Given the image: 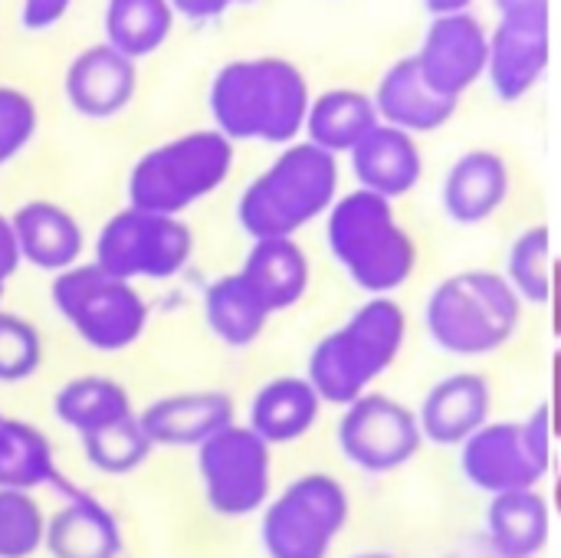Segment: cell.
Here are the masks:
<instances>
[{
  "label": "cell",
  "mask_w": 561,
  "mask_h": 558,
  "mask_svg": "<svg viewBox=\"0 0 561 558\" xmlns=\"http://www.w3.org/2000/svg\"><path fill=\"white\" fill-rule=\"evenodd\" d=\"M20 266V250H16V237L10 227V217H0V273L10 276Z\"/></svg>",
  "instance_id": "obj_37"
},
{
  "label": "cell",
  "mask_w": 561,
  "mask_h": 558,
  "mask_svg": "<svg viewBox=\"0 0 561 558\" xmlns=\"http://www.w3.org/2000/svg\"><path fill=\"white\" fill-rule=\"evenodd\" d=\"M197 470L207 506L217 516H250L270 497V444L250 428L230 424L227 431L201 444Z\"/></svg>",
  "instance_id": "obj_11"
},
{
  "label": "cell",
  "mask_w": 561,
  "mask_h": 558,
  "mask_svg": "<svg viewBox=\"0 0 561 558\" xmlns=\"http://www.w3.org/2000/svg\"><path fill=\"white\" fill-rule=\"evenodd\" d=\"M233 168V145L217 128L187 132L145 151L128 178V201L138 210L178 217L210 191H217Z\"/></svg>",
  "instance_id": "obj_4"
},
{
  "label": "cell",
  "mask_w": 561,
  "mask_h": 558,
  "mask_svg": "<svg viewBox=\"0 0 561 558\" xmlns=\"http://www.w3.org/2000/svg\"><path fill=\"white\" fill-rule=\"evenodd\" d=\"M358 558H391V556H378V553H368V556H358Z\"/></svg>",
  "instance_id": "obj_43"
},
{
  "label": "cell",
  "mask_w": 561,
  "mask_h": 558,
  "mask_svg": "<svg viewBox=\"0 0 561 558\" xmlns=\"http://www.w3.org/2000/svg\"><path fill=\"white\" fill-rule=\"evenodd\" d=\"M552 434L561 437V352H556V362H552Z\"/></svg>",
  "instance_id": "obj_39"
},
{
  "label": "cell",
  "mask_w": 561,
  "mask_h": 558,
  "mask_svg": "<svg viewBox=\"0 0 561 558\" xmlns=\"http://www.w3.org/2000/svg\"><path fill=\"white\" fill-rule=\"evenodd\" d=\"M427 332L450 355H490L506 345L519 326L516 289L483 270L444 280L427 299Z\"/></svg>",
  "instance_id": "obj_6"
},
{
  "label": "cell",
  "mask_w": 561,
  "mask_h": 558,
  "mask_svg": "<svg viewBox=\"0 0 561 558\" xmlns=\"http://www.w3.org/2000/svg\"><path fill=\"white\" fill-rule=\"evenodd\" d=\"M82 447H85V460L99 474H108V477L135 474L154 451V444L148 441L138 414H131V418H125V421H118L112 428H102L95 434H85Z\"/></svg>",
  "instance_id": "obj_31"
},
{
  "label": "cell",
  "mask_w": 561,
  "mask_h": 558,
  "mask_svg": "<svg viewBox=\"0 0 561 558\" xmlns=\"http://www.w3.org/2000/svg\"><path fill=\"white\" fill-rule=\"evenodd\" d=\"M510 194L506 161L493 151L463 155L444 181V207L457 224H483Z\"/></svg>",
  "instance_id": "obj_22"
},
{
  "label": "cell",
  "mask_w": 561,
  "mask_h": 558,
  "mask_svg": "<svg viewBox=\"0 0 561 558\" xmlns=\"http://www.w3.org/2000/svg\"><path fill=\"white\" fill-rule=\"evenodd\" d=\"M352 164L365 191L385 201L408 194L421 181L417 145L411 141L408 132L391 128V125H378L371 135H365L352 151Z\"/></svg>",
  "instance_id": "obj_20"
},
{
  "label": "cell",
  "mask_w": 561,
  "mask_h": 558,
  "mask_svg": "<svg viewBox=\"0 0 561 558\" xmlns=\"http://www.w3.org/2000/svg\"><path fill=\"white\" fill-rule=\"evenodd\" d=\"M154 447H201L233 424V401L224 391H187L151 401L138 414Z\"/></svg>",
  "instance_id": "obj_16"
},
{
  "label": "cell",
  "mask_w": 561,
  "mask_h": 558,
  "mask_svg": "<svg viewBox=\"0 0 561 558\" xmlns=\"http://www.w3.org/2000/svg\"><path fill=\"white\" fill-rule=\"evenodd\" d=\"M69 10V0H26L20 7V23L23 30H49L59 23Z\"/></svg>",
  "instance_id": "obj_36"
},
{
  "label": "cell",
  "mask_w": 561,
  "mask_h": 558,
  "mask_svg": "<svg viewBox=\"0 0 561 558\" xmlns=\"http://www.w3.org/2000/svg\"><path fill=\"white\" fill-rule=\"evenodd\" d=\"M194 253V234L184 220L125 207L95 240V263L118 280H168L187 266Z\"/></svg>",
  "instance_id": "obj_9"
},
{
  "label": "cell",
  "mask_w": 561,
  "mask_h": 558,
  "mask_svg": "<svg viewBox=\"0 0 561 558\" xmlns=\"http://www.w3.org/2000/svg\"><path fill=\"white\" fill-rule=\"evenodd\" d=\"M329 247L348 276L368 293H391L414 270V240L398 227L385 197L358 191L342 197L329 214Z\"/></svg>",
  "instance_id": "obj_5"
},
{
  "label": "cell",
  "mask_w": 561,
  "mask_h": 558,
  "mask_svg": "<svg viewBox=\"0 0 561 558\" xmlns=\"http://www.w3.org/2000/svg\"><path fill=\"white\" fill-rule=\"evenodd\" d=\"M556 506H559V513H561V477H559V483H556Z\"/></svg>",
  "instance_id": "obj_41"
},
{
  "label": "cell",
  "mask_w": 561,
  "mask_h": 558,
  "mask_svg": "<svg viewBox=\"0 0 561 558\" xmlns=\"http://www.w3.org/2000/svg\"><path fill=\"white\" fill-rule=\"evenodd\" d=\"M549 62V3H500V26L490 36V76L500 99H523Z\"/></svg>",
  "instance_id": "obj_13"
},
{
  "label": "cell",
  "mask_w": 561,
  "mask_h": 558,
  "mask_svg": "<svg viewBox=\"0 0 561 558\" xmlns=\"http://www.w3.org/2000/svg\"><path fill=\"white\" fill-rule=\"evenodd\" d=\"M417 62L424 82L434 92L460 99V92L470 89L490 66V36L470 13L440 16L431 23Z\"/></svg>",
  "instance_id": "obj_14"
},
{
  "label": "cell",
  "mask_w": 561,
  "mask_h": 558,
  "mask_svg": "<svg viewBox=\"0 0 561 558\" xmlns=\"http://www.w3.org/2000/svg\"><path fill=\"white\" fill-rule=\"evenodd\" d=\"M240 273L260 293L270 312L296 306L309 286V260L289 237L256 240Z\"/></svg>",
  "instance_id": "obj_24"
},
{
  "label": "cell",
  "mask_w": 561,
  "mask_h": 558,
  "mask_svg": "<svg viewBox=\"0 0 561 558\" xmlns=\"http://www.w3.org/2000/svg\"><path fill=\"white\" fill-rule=\"evenodd\" d=\"M306 128L312 145L329 155L355 151V145L378 128V112L368 95L352 89H332L309 105Z\"/></svg>",
  "instance_id": "obj_27"
},
{
  "label": "cell",
  "mask_w": 561,
  "mask_h": 558,
  "mask_svg": "<svg viewBox=\"0 0 561 558\" xmlns=\"http://www.w3.org/2000/svg\"><path fill=\"white\" fill-rule=\"evenodd\" d=\"M510 280L513 289L529 303L552 299V270H549V227L526 230L510 250Z\"/></svg>",
  "instance_id": "obj_33"
},
{
  "label": "cell",
  "mask_w": 561,
  "mask_h": 558,
  "mask_svg": "<svg viewBox=\"0 0 561 558\" xmlns=\"http://www.w3.org/2000/svg\"><path fill=\"white\" fill-rule=\"evenodd\" d=\"M0 421H3V418H0Z\"/></svg>",
  "instance_id": "obj_44"
},
{
  "label": "cell",
  "mask_w": 561,
  "mask_h": 558,
  "mask_svg": "<svg viewBox=\"0 0 561 558\" xmlns=\"http://www.w3.org/2000/svg\"><path fill=\"white\" fill-rule=\"evenodd\" d=\"M404 312L394 299L365 303L339 332L325 335L309 358V385L329 405H355L401 352Z\"/></svg>",
  "instance_id": "obj_3"
},
{
  "label": "cell",
  "mask_w": 561,
  "mask_h": 558,
  "mask_svg": "<svg viewBox=\"0 0 561 558\" xmlns=\"http://www.w3.org/2000/svg\"><path fill=\"white\" fill-rule=\"evenodd\" d=\"M348 523V493L335 477L309 474L293 480L263 516L270 558H325Z\"/></svg>",
  "instance_id": "obj_8"
},
{
  "label": "cell",
  "mask_w": 561,
  "mask_h": 558,
  "mask_svg": "<svg viewBox=\"0 0 561 558\" xmlns=\"http://www.w3.org/2000/svg\"><path fill=\"white\" fill-rule=\"evenodd\" d=\"M43 362V339L33 322L0 312V385H20L36 375Z\"/></svg>",
  "instance_id": "obj_34"
},
{
  "label": "cell",
  "mask_w": 561,
  "mask_h": 558,
  "mask_svg": "<svg viewBox=\"0 0 561 558\" xmlns=\"http://www.w3.org/2000/svg\"><path fill=\"white\" fill-rule=\"evenodd\" d=\"M178 13H184V16H194V20H204V16H217V13H224L227 10V3L224 0H214V3H191V0H178V3H171Z\"/></svg>",
  "instance_id": "obj_38"
},
{
  "label": "cell",
  "mask_w": 561,
  "mask_h": 558,
  "mask_svg": "<svg viewBox=\"0 0 561 558\" xmlns=\"http://www.w3.org/2000/svg\"><path fill=\"white\" fill-rule=\"evenodd\" d=\"M46 539V516L30 493L0 490V558H30Z\"/></svg>",
  "instance_id": "obj_32"
},
{
  "label": "cell",
  "mask_w": 561,
  "mask_h": 558,
  "mask_svg": "<svg viewBox=\"0 0 561 558\" xmlns=\"http://www.w3.org/2000/svg\"><path fill=\"white\" fill-rule=\"evenodd\" d=\"M210 115L230 141H293L309 115V86L289 59H237L214 76Z\"/></svg>",
  "instance_id": "obj_1"
},
{
  "label": "cell",
  "mask_w": 561,
  "mask_h": 558,
  "mask_svg": "<svg viewBox=\"0 0 561 558\" xmlns=\"http://www.w3.org/2000/svg\"><path fill=\"white\" fill-rule=\"evenodd\" d=\"M421 434V421L404 405L385 395H362L339 424V447L355 467L388 474L417 454Z\"/></svg>",
  "instance_id": "obj_12"
},
{
  "label": "cell",
  "mask_w": 561,
  "mask_h": 558,
  "mask_svg": "<svg viewBox=\"0 0 561 558\" xmlns=\"http://www.w3.org/2000/svg\"><path fill=\"white\" fill-rule=\"evenodd\" d=\"M552 411L539 408L523 424H493L477 431L463 447V474L490 493H516L539 483L549 470Z\"/></svg>",
  "instance_id": "obj_10"
},
{
  "label": "cell",
  "mask_w": 561,
  "mask_h": 558,
  "mask_svg": "<svg viewBox=\"0 0 561 558\" xmlns=\"http://www.w3.org/2000/svg\"><path fill=\"white\" fill-rule=\"evenodd\" d=\"M378 112L401 132H431L450 122L457 112V99L434 92L424 76L417 56L398 59L385 79L378 82Z\"/></svg>",
  "instance_id": "obj_18"
},
{
  "label": "cell",
  "mask_w": 561,
  "mask_h": 558,
  "mask_svg": "<svg viewBox=\"0 0 561 558\" xmlns=\"http://www.w3.org/2000/svg\"><path fill=\"white\" fill-rule=\"evenodd\" d=\"M490 414V385L480 375H450L431 388L421 408V431L434 444L470 441Z\"/></svg>",
  "instance_id": "obj_19"
},
{
  "label": "cell",
  "mask_w": 561,
  "mask_h": 558,
  "mask_svg": "<svg viewBox=\"0 0 561 558\" xmlns=\"http://www.w3.org/2000/svg\"><path fill=\"white\" fill-rule=\"evenodd\" d=\"M3 283H7V276L0 273V299H3Z\"/></svg>",
  "instance_id": "obj_42"
},
{
  "label": "cell",
  "mask_w": 561,
  "mask_h": 558,
  "mask_svg": "<svg viewBox=\"0 0 561 558\" xmlns=\"http://www.w3.org/2000/svg\"><path fill=\"white\" fill-rule=\"evenodd\" d=\"M36 132V105L26 92L0 86V168L16 158Z\"/></svg>",
  "instance_id": "obj_35"
},
{
  "label": "cell",
  "mask_w": 561,
  "mask_h": 558,
  "mask_svg": "<svg viewBox=\"0 0 561 558\" xmlns=\"http://www.w3.org/2000/svg\"><path fill=\"white\" fill-rule=\"evenodd\" d=\"M138 89L135 59L122 56L108 43L82 49L62 76V92L72 112L82 118H112L118 115Z\"/></svg>",
  "instance_id": "obj_15"
},
{
  "label": "cell",
  "mask_w": 561,
  "mask_h": 558,
  "mask_svg": "<svg viewBox=\"0 0 561 558\" xmlns=\"http://www.w3.org/2000/svg\"><path fill=\"white\" fill-rule=\"evenodd\" d=\"M53 411L79 437L112 428L135 414L128 391L115 378H105V375H82V378L66 382L56 391Z\"/></svg>",
  "instance_id": "obj_26"
},
{
  "label": "cell",
  "mask_w": 561,
  "mask_h": 558,
  "mask_svg": "<svg viewBox=\"0 0 561 558\" xmlns=\"http://www.w3.org/2000/svg\"><path fill=\"white\" fill-rule=\"evenodd\" d=\"M174 23V7L168 0H112L105 7V43L128 59L154 53Z\"/></svg>",
  "instance_id": "obj_30"
},
{
  "label": "cell",
  "mask_w": 561,
  "mask_h": 558,
  "mask_svg": "<svg viewBox=\"0 0 561 558\" xmlns=\"http://www.w3.org/2000/svg\"><path fill=\"white\" fill-rule=\"evenodd\" d=\"M43 546L53 558H118L122 529L99 500L76 497L49 516Z\"/></svg>",
  "instance_id": "obj_21"
},
{
  "label": "cell",
  "mask_w": 561,
  "mask_h": 558,
  "mask_svg": "<svg viewBox=\"0 0 561 558\" xmlns=\"http://www.w3.org/2000/svg\"><path fill=\"white\" fill-rule=\"evenodd\" d=\"M10 227L16 237L20 260L56 276L72 270L85 247L79 220L53 201H30L16 207L10 217Z\"/></svg>",
  "instance_id": "obj_17"
},
{
  "label": "cell",
  "mask_w": 561,
  "mask_h": 558,
  "mask_svg": "<svg viewBox=\"0 0 561 558\" xmlns=\"http://www.w3.org/2000/svg\"><path fill=\"white\" fill-rule=\"evenodd\" d=\"M204 316H207L210 332L220 342L243 349L260 339V332L270 319V309L260 299V293L247 283L243 273H230L207 286Z\"/></svg>",
  "instance_id": "obj_28"
},
{
  "label": "cell",
  "mask_w": 561,
  "mask_h": 558,
  "mask_svg": "<svg viewBox=\"0 0 561 558\" xmlns=\"http://www.w3.org/2000/svg\"><path fill=\"white\" fill-rule=\"evenodd\" d=\"M335 155L312 141L286 148L240 197L237 217L253 240H283L316 220L335 197Z\"/></svg>",
  "instance_id": "obj_2"
},
{
  "label": "cell",
  "mask_w": 561,
  "mask_h": 558,
  "mask_svg": "<svg viewBox=\"0 0 561 558\" xmlns=\"http://www.w3.org/2000/svg\"><path fill=\"white\" fill-rule=\"evenodd\" d=\"M552 329L561 339V260L552 266Z\"/></svg>",
  "instance_id": "obj_40"
},
{
  "label": "cell",
  "mask_w": 561,
  "mask_h": 558,
  "mask_svg": "<svg viewBox=\"0 0 561 558\" xmlns=\"http://www.w3.org/2000/svg\"><path fill=\"white\" fill-rule=\"evenodd\" d=\"M490 546L500 558H536L549 543V510L533 490L500 493L486 513Z\"/></svg>",
  "instance_id": "obj_25"
},
{
  "label": "cell",
  "mask_w": 561,
  "mask_h": 558,
  "mask_svg": "<svg viewBox=\"0 0 561 558\" xmlns=\"http://www.w3.org/2000/svg\"><path fill=\"white\" fill-rule=\"evenodd\" d=\"M56 480V457L49 437L26 421H0V490L30 493Z\"/></svg>",
  "instance_id": "obj_29"
},
{
  "label": "cell",
  "mask_w": 561,
  "mask_h": 558,
  "mask_svg": "<svg viewBox=\"0 0 561 558\" xmlns=\"http://www.w3.org/2000/svg\"><path fill=\"white\" fill-rule=\"evenodd\" d=\"M53 303L72 332L95 352H122L135 345L148 322V306L138 289L99 263L59 273L53 280Z\"/></svg>",
  "instance_id": "obj_7"
},
{
  "label": "cell",
  "mask_w": 561,
  "mask_h": 558,
  "mask_svg": "<svg viewBox=\"0 0 561 558\" xmlns=\"http://www.w3.org/2000/svg\"><path fill=\"white\" fill-rule=\"evenodd\" d=\"M319 391L306 378H276L263 385L250 405V431L266 444H289L309 434L319 418Z\"/></svg>",
  "instance_id": "obj_23"
}]
</instances>
